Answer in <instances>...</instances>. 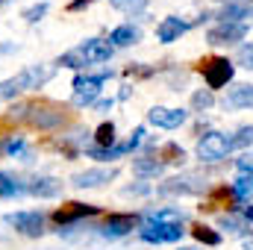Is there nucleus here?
Masks as SVG:
<instances>
[{"label":"nucleus","instance_id":"nucleus-1","mask_svg":"<svg viewBox=\"0 0 253 250\" xmlns=\"http://www.w3.org/2000/svg\"><path fill=\"white\" fill-rule=\"evenodd\" d=\"M56 74L53 65H27L24 71H18L15 77H6L0 80V103L3 100H15L21 91H36V88H44L50 83V77Z\"/></svg>","mask_w":253,"mask_h":250},{"label":"nucleus","instance_id":"nucleus-2","mask_svg":"<svg viewBox=\"0 0 253 250\" xmlns=\"http://www.w3.org/2000/svg\"><path fill=\"white\" fill-rule=\"evenodd\" d=\"M112 53H115V47L109 44V42H103V39H85L83 44H77L74 50H68L62 53L56 65L59 68H74V71H83V68H91V65H103L112 59Z\"/></svg>","mask_w":253,"mask_h":250},{"label":"nucleus","instance_id":"nucleus-3","mask_svg":"<svg viewBox=\"0 0 253 250\" xmlns=\"http://www.w3.org/2000/svg\"><path fill=\"white\" fill-rule=\"evenodd\" d=\"M24 118L30 126H36V129H56V126H62L68 121V112H65V106L59 103H50V100H36V103H18L15 109H12V115L9 118Z\"/></svg>","mask_w":253,"mask_h":250},{"label":"nucleus","instance_id":"nucleus-4","mask_svg":"<svg viewBox=\"0 0 253 250\" xmlns=\"http://www.w3.org/2000/svg\"><path fill=\"white\" fill-rule=\"evenodd\" d=\"M106 80H112V71L109 68H103V71H97V74H77L74 77V83H71V106H77V109H85V106H94L97 100H100V88H103V83Z\"/></svg>","mask_w":253,"mask_h":250},{"label":"nucleus","instance_id":"nucleus-5","mask_svg":"<svg viewBox=\"0 0 253 250\" xmlns=\"http://www.w3.org/2000/svg\"><path fill=\"white\" fill-rule=\"evenodd\" d=\"M144 126H135L132 132H129V138L126 141H115L112 147H85V156L88 159H97V162H112V159H121V156H126V153H132L135 147H141L144 144Z\"/></svg>","mask_w":253,"mask_h":250},{"label":"nucleus","instance_id":"nucleus-6","mask_svg":"<svg viewBox=\"0 0 253 250\" xmlns=\"http://www.w3.org/2000/svg\"><path fill=\"white\" fill-rule=\"evenodd\" d=\"M44 212L39 209H21V212H9L3 215V224L15 227V233L27 236V239H42L44 236Z\"/></svg>","mask_w":253,"mask_h":250},{"label":"nucleus","instance_id":"nucleus-7","mask_svg":"<svg viewBox=\"0 0 253 250\" xmlns=\"http://www.w3.org/2000/svg\"><path fill=\"white\" fill-rule=\"evenodd\" d=\"M138 239L147 245H174L183 239V224H159V221H138Z\"/></svg>","mask_w":253,"mask_h":250},{"label":"nucleus","instance_id":"nucleus-8","mask_svg":"<svg viewBox=\"0 0 253 250\" xmlns=\"http://www.w3.org/2000/svg\"><path fill=\"white\" fill-rule=\"evenodd\" d=\"M230 138L218 129H209L200 141H197V159L200 162H221L227 153H230Z\"/></svg>","mask_w":253,"mask_h":250},{"label":"nucleus","instance_id":"nucleus-9","mask_svg":"<svg viewBox=\"0 0 253 250\" xmlns=\"http://www.w3.org/2000/svg\"><path fill=\"white\" fill-rule=\"evenodd\" d=\"M132 227H138V215H121V212H115V215H109L106 221H103V227H97V239H103V242H118V239H124L132 233Z\"/></svg>","mask_w":253,"mask_h":250},{"label":"nucleus","instance_id":"nucleus-10","mask_svg":"<svg viewBox=\"0 0 253 250\" xmlns=\"http://www.w3.org/2000/svg\"><path fill=\"white\" fill-rule=\"evenodd\" d=\"M203 191H206V177H200V174H180V177H171L159 186V194H171V197L203 194Z\"/></svg>","mask_w":253,"mask_h":250},{"label":"nucleus","instance_id":"nucleus-11","mask_svg":"<svg viewBox=\"0 0 253 250\" xmlns=\"http://www.w3.org/2000/svg\"><path fill=\"white\" fill-rule=\"evenodd\" d=\"M97 212H100V209L91 206V203H65V206H59V209L50 215V221L62 230V227L80 224V221H85V218H94Z\"/></svg>","mask_w":253,"mask_h":250},{"label":"nucleus","instance_id":"nucleus-12","mask_svg":"<svg viewBox=\"0 0 253 250\" xmlns=\"http://www.w3.org/2000/svg\"><path fill=\"white\" fill-rule=\"evenodd\" d=\"M233 74H236V68H233L230 59H224V56H215V59H209V62L203 65V83L209 85V91L224 88L233 80Z\"/></svg>","mask_w":253,"mask_h":250},{"label":"nucleus","instance_id":"nucleus-13","mask_svg":"<svg viewBox=\"0 0 253 250\" xmlns=\"http://www.w3.org/2000/svg\"><path fill=\"white\" fill-rule=\"evenodd\" d=\"M248 36V24H224V21H218L215 27H209V33H206V42L212 44V47H230V44H236V42H242Z\"/></svg>","mask_w":253,"mask_h":250},{"label":"nucleus","instance_id":"nucleus-14","mask_svg":"<svg viewBox=\"0 0 253 250\" xmlns=\"http://www.w3.org/2000/svg\"><path fill=\"white\" fill-rule=\"evenodd\" d=\"M186 121H189V112L174 106H153L147 112V124H153L156 129H180Z\"/></svg>","mask_w":253,"mask_h":250},{"label":"nucleus","instance_id":"nucleus-15","mask_svg":"<svg viewBox=\"0 0 253 250\" xmlns=\"http://www.w3.org/2000/svg\"><path fill=\"white\" fill-rule=\"evenodd\" d=\"M118 177V168H85V171H77L71 177V186L74 188H100L106 183H112Z\"/></svg>","mask_w":253,"mask_h":250},{"label":"nucleus","instance_id":"nucleus-16","mask_svg":"<svg viewBox=\"0 0 253 250\" xmlns=\"http://www.w3.org/2000/svg\"><path fill=\"white\" fill-rule=\"evenodd\" d=\"M65 191V183L56 177H47V174H36L27 180V194L39 197V200H56Z\"/></svg>","mask_w":253,"mask_h":250},{"label":"nucleus","instance_id":"nucleus-17","mask_svg":"<svg viewBox=\"0 0 253 250\" xmlns=\"http://www.w3.org/2000/svg\"><path fill=\"white\" fill-rule=\"evenodd\" d=\"M186 33H189V24H186L183 18H177V15L162 18L159 27H156V39H159L162 44H174V42H180Z\"/></svg>","mask_w":253,"mask_h":250},{"label":"nucleus","instance_id":"nucleus-18","mask_svg":"<svg viewBox=\"0 0 253 250\" xmlns=\"http://www.w3.org/2000/svg\"><path fill=\"white\" fill-rule=\"evenodd\" d=\"M0 153H6V156H12V159H21V162H27V165L36 159V153H33V147L27 144L24 135H9V138H3V141H0Z\"/></svg>","mask_w":253,"mask_h":250},{"label":"nucleus","instance_id":"nucleus-19","mask_svg":"<svg viewBox=\"0 0 253 250\" xmlns=\"http://www.w3.org/2000/svg\"><path fill=\"white\" fill-rule=\"evenodd\" d=\"M221 103H224V109H251V106H253V85H251V83L233 85Z\"/></svg>","mask_w":253,"mask_h":250},{"label":"nucleus","instance_id":"nucleus-20","mask_svg":"<svg viewBox=\"0 0 253 250\" xmlns=\"http://www.w3.org/2000/svg\"><path fill=\"white\" fill-rule=\"evenodd\" d=\"M218 18L224 24H245V18H251V3L248 0H227L221 6Z\"/></svg>","mask_w":253,"mask_h":250},{"label":"nucleus","instance_id":"nucleus-21","mask_svg":"<svg viewBox=\"0 0 253 250\" xmlns=\"http://www.w3.org/2000/svg\"><path fill=\"white\" fill-rule=\"evenodd\" d=\"M27 194V183L9 171H0V200H21Z\"/></svg>","mask_w":253,"mask_h":250},{"label":"nucleus","instance_id":"nucleus-22","mask_svg":"<svg viewBox=\"0 0 253 250\" xmlns=\"http://www.w3.org/2000/svg\"><path fill=\"white\" fill-rule=\"evenodd\" d=\"M138 221H159V224H183L186 212L180 206H168V209H144L138 215Z\"/></svg>","mask_w":253,"mask_h":250},{"label":"nucleus","instance_id":"nucleus-23","mask_svg":"<svg viewBox=\"0 0 253 250\" xmlns=\"http://www.w3.org/2000/svg\"><path fill=\"white\" fill-rule=\"evenodd\" d=\"M106 42H109L112 47H129V44H138V42H141V30L132 27V24H121V27H115V30L109 33Z\"/></svg>","mask_w":253,"mask_h":250},{"label":"nucleus","instance_id":"nucleus-24","mask_svg":"<svg viewBox=\"0 0 253 250\" xmlns=\"http://www.w3.org/2000/svg\"><path fill=\"white\" fill-rule=\"evenodd\" d=\"M162 171H165V165L156 162V156H138V159H132V174L138 180H156Z\"/></svg>","mask_w":253,"mask_h":250},{"label":"nucleus","instance_id":"nucleus-25","mask_svg":"<svg viewBox=\"0 0 253 250\" xmlns=\"http://www.w3.org/2000/svg\"><path fill=\"white\" fill-rule=\"evenodd\" d=\"M230 191H233V200H236V203H248L253 197V174H242V177L233 183Z\"/></svg>","mask_w":253,"mask_h":250},{"label":"nucleus","instance_id":"nucleus-26","mask_svg":"<svg viewBox=\"0 0 253 250\" xmlns=\"http://www.w3.org/2000/svg\"><path fill=\"white\" fill-rule=\"evenodd\" d=\"M109 6L118 9V12H124V15H129V18H138V15L147 12V0H109Z\"/></svg>","mask_w":253,"mask_h":250},{"label":"nucleus","instance_id":"nucleus-27","mask_svg":"<svg viewBox=\"0 0 253 250\" xmlns=\"http://www.w3.org/2000/svg\"><path fill=\"white\" fill-rule=\"evenodd\" d=\"M112 144H115V124L103 121L94 129V147H112Z\"/></svg>","mask_w":253,"mask_h":250},{"label":"nucleus","instance_id":"nucleus-28","mask_svg":"<svg viewBox=\"0 0 253 250\" xmlns=\"http://www.w3.org/2000/svg\"><path fill=\"white\" fill-rule=\"evenodd\" d=\"M212 106H215V91L200 88V91L191 94V109H194V112H209Z\"/></svg>","mask_w":253,"mask_h":250},{"label":"nucleus","instance_id":"nucleus-29","mask_svg":"<svg viewBox=\"0 0 253 250\" xmlns=\"http://www.w3.org/2000/svg\"><path fill=\"white\" fill-rule=\"evenodd\" d=\"M191 236H194L200 245H206V248H218V245H221V233H215V230H209V227H203V224H197V227L191 230Z\"/></svg>","mask_w":253,"mask_h":250},{"label":"nucleus","instance_id":"nucleus-30","mask_svg":"<svg viewBox=\"0 0 253 250\" xmlns=\"http://www.w3.org/2000/svg\"><path fill=\"white\" fill-rule=\"evenodd\" d=\"M218 227L221 230H227V233H248V221L245 218H239V215H221L218 218Z\"/></svg>","mask_w":253,"mask_h":250},{"label":"nucleus","instance_id":"nucleus-31","mask_svg":"<svg viewBox=\"0 0 253 250\" xmlns=\"http://www.w3.org/2000/svg\"><path fill=\"white\" fill-rule=\"evenodd\" d=\"M47 9H50V3H47V0H42V3H33V6H27V9L21 12V18H24L27 24H39V21L47 15Z\"/></svg>","mask_w":253,"mask_h":250},{"label":"nucleus","instance_id":"nucleus-32","mask_svg":"<svg viewBox=\"0 0 253 250\" xmlns=\"http://www.w3.org/2000/svg\"><path fill=\"white\" fill-rule=\"evenodd\" d=\"M230 147H253V124L239 126L236 135L230 138Z\"/></svg>","mask_w":253,"mask_h":250},{"label":"nucleus","instance_id":"nucleus-33","mask_svg":"<svg viewBox=\"0 0 253 250\" xmlns=\"http://www.w3.org/2000/svg\"><path fill=\"white\" fill-rule=\"evenodd\" d=\"M186 159V150L177 147V144H165L162 147V165H183Z\"/></svg>","mask_w":253,"mask_h":250},{"label":"nucleus","instance_id":"nucleus-34","mask_svg":"<svg viewBox=\"0 0 253 250\" xmlns=\"http://www.w3.org/2000/svg\"><path fill=\"white\" fill-rule=\"evenodd\" d=\"M236 59H239L242 68L253 71V42H248V44H242V47H239V56H236Z\"/></svg>","mask_w":253,"mask_h":250},{"label":"nucleus","instance_id":"nucleus-35","mask_svg":"<svg viewBox=\"0 0 253 250\" xmlns=\"http://www.w3.org/2000/svg\"><path fill=\"white\" fill-rule=\"evenodd\" d=\"M121 194H124V197H144V194H150V186H147V183L124 186V188H121Z\"/></svg>","mask_w":253,"mask_h":250},{"label":"nucleus","instance_id":"nucleus-36","mask_svg":"<svg viewBox=\"0 0 253 250\" xmlns=\"http://www.w3.org/2000/svg\"><path fill=\"white\" fill-rule=\"evenodd\" d=\"M236 165H239V171H242V174H253V153H245Z\"/></svg>","mask_w":253,"mask_h":250},{"label":"nucleus","instance_id":"nucleus-37","mask_svg":"<svg viewBox=\"0 0 253 250\" xmlns=\"http://www.w3.org/2000/svg\"><path fill=\"white\" fill-rule=\"evenodd\" d=\"M91 3H94V0H71L65 9H68V12H83V9H88Z\"/></svg>","mask_w":253,"mask_h":250},{"label":"nucleus","instance_id":"nucleus-38","mask_svg":"<svg viewBox=\"0 0 253 250\" xmlns=\"http://www.w3.org/2000/svg\"><path fill=\"white\" fill-rule=\"evenodd\" d=\"M112 106H115V100H112V97H109V100H97V103H94V109H97V112H109Z\"/></svg>","mask_w":253,"mask_h":250},{"label":"nucleus","instance_id":"nucleus-39","mask_svg":"<svg viewBox=\"0 0 253 250\" xmlns=\"http://www.w3.org/2000/svg\"><path fill=\"white\" fill-rule=\"evenodd\" d=\"M242 218H245V221H251V224H253V206H245V209H242Z\"/></svg>","mask_w":253,"mask_h":250},{"label":"nucleus","instance_id":"nucleus-40","mask_svg":"<svg viewBox=\"0 0 253 250\" xmlns=\"http://www.w3.org/2000/svg\"><path fill=\"white\" fill-rule=\"evenodd\" d=\"M12 50H18V44H0V53H3V56L12 53Z\"/></svg>","mask_w":253,"mask_h":250},{"label":"nucleus","instance_id":"nucleus-41","mask_svg":"<svg viewBox=\"0 0 253 250\" xmlns=\"http://www.w3.org/2000/svg\"><path fill=\"white\" fill-rule=\"evenodd\" d=\"M180 250H197V248H180Z\"/></svg>","mask_w":253,"mask_h":250},{"label":"nucleus","instance_id":"nucleus-42","mask_svg":"<svg viewBox=\"0 0 253 250\" xmlns=\"http://www.w3.org/2000/svg\"><path fill=\"white\" fill-rule=\"evenodd\" d=\"M251 18H253V6H251Z\"/></svg>","mask_w":253,"mask_h":250},{"label":"nucleus","instance_id":"nucleus-43","mask_svg":"<svg viewBox=\"0 0 253 250\" xmlns=\"http://www.w3.org/2000/svg\"><path fill=\"white\" fill-rule=\"evenodd\" d=\"M3 3H6V0H0V6H3Z\"/></svg>","mask_w":253,"mask_h":250}]
</instances>
